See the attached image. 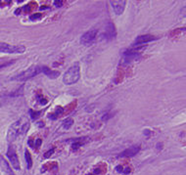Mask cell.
I'll list each match as a JSON object with an SVG mask.
<instances>
[{"label": "cell", "mask_w": 186, "mask_h": 175, "mask_svg": "<svg viewBox=\"0 0 186 175\" xmlns=\"http://www.w3.org/2000/svg\"><path fill=\"white\" fill-rule=\"evenodd\" d=\"M140 151V146L137 145V146H131L129 147L128 149H126L124 152H121L120 154V157H134L135 155H137Z\"/></svg>", "instance_id": "9c48e42d"}, {"label": "cell", "mask_w": 186, "mask_h": 175, "mask_svg": "<svg viewBox=\"0 0 186 175\" xmlns=\"http://www.w3.org/2000/svg\"><path fill=\"white\" fill-rule=\"evenodd\" d=\"M23 121H24V118H21L19 121H15L13 124L9 127L8 133H7V139L9 142H12V141H14L18 136L22 135Z\"/></svg>", "instance_id": "3957f363"}, {"label": "cell", "mask_w": 186, "mask_h": 175, "mask_svg": "<svg viewBox=\"0 0 186 175\" xmlns=\"http://www.w3.org/2000/svg\"><path fill=\"white\" fill-rule=\"evenodd\" d=\"M10 1H0V7H4L7 4H10Z\"/></svg>", "instance_id": "d4e9b609"}, {"label": "cell", "mask_w": 186, "mask_h": 175, "mask_svg": "<svg viewBox=\"0 0 186 175\" xmlns=\"http://www.w3.org/2000/svg\"><path fill=\"white\" fill-rule=\"evenodd\" d=\"M112 8L116 15H121L125 11L126 1H111Z\"/></svg>", "instance_id": "30bf717a"}, {"label": "cell", "mask_w": 186, "mask_h": 175, "mask_svg": "<svg viewBox=\"0 0 186 175\" xmlns=\"http://www.w3.org/2000/svg\"><path fill=\"white\" fill-rule=\"evenodd\" d=\"M79 78H80V68L79 65L77 63L65 72L64 76H63V82L67 85H71L77 83Z\"/></svg>", "instance_id": "6da1fadb"}, {"label": "cell", "mask_w": 186, "mask_h": 175, "mask_svg": "<svg viewBox=\"0 0 186 175\" xmlns=\"http://www.w3.org/2000/svg\"><path fill=\"white\" fill-rule=\"evenodd\" d=\"M12 63H14V62H9V63H5V64H3V65H0V69H3V68H5V67H7V66L11 65Z\"/></svg>", "instance_id": "484cf974"}, {"label": "cell", "mask_w": 186, "mask_h": 175, "mask_svg": "<svg viewBox=\"0 0 186 175\" xmlns=\"http://www.w3.org/2000/svg\"><path fill=\"white\" fill-rule=\"evenodd\" d=\"M64 113H65V109L63 108V107H57V109L55 110V112L53 114H50L48 116V117L51 118V119H56L58 117L62 116Z\"/></svg>", "instance_id": "4fadbf2b"}, {"label": "cell", "mask_w": 186, "mask_h": 175, "mask_svg": "<svg viewBox=\"0 0 186 175\" xmlns=\"http://www.w3.org/2000/svg\"><path fill=\"white\" fill-rule=\"evenodd\" d=\"M63 4H64V1H62V0H59V1H54V5L56 7H62Z\"/></svg>", "instance_id": "603a6c76"}, {"label": "cell", "mask_w": 186, "mask_h": 175, "mask_svg": "<svg viewBox=\"0 0 186 175\" xmlns=\"http://www.w3.org/2000/svg\"><path fill=\"white\" fill-rule=\"evenodd\" d=\"M144 133H145L146 135H149V134L151 133V132H150L149 130H145V132H144Z\"/></svg>", "instance_id": "f1b7e54d"}, {"label": "cell", "mask_w": 186, "mask_h": 175, "mask_svg": "<svg viewBox=\"0 0 186 175\" xmlns=\"http://www.w3.org/2000/svg\"><path fill=\"white\" fill-rule=\"evenodd\" d=\"M40 72H41V68L39 66H32L27 71L21 72L20 74L14 76L11 79L17 80V81H26V80H28L32 78H35L37 74H39Z\"/></svg>", "instance_id": "7a4b0ae2"}, {"label": "cell", "mask_w": 186, "mask_h": 175, "mask_svg": "<svg viewBox=\"0 0 186 175\" xmlns=\"http://www.w3.org/2000/svg\"><path fill=\"white\" fill-rule=\"evenodd\" d=\"M25 157H26V161H27V166H28V169H31L32 166V156L29 152L28 150L25 151Z\"/></svg>", "instance_id": "2e32d148"}, {"label": "cell", "mask_w": 186, "mask_h": 175, "mask_svg": "<svg viewBox=\"0 0 186 175\" xmlns=\"http://www.w3.org/2000/svg\"><path fill=\"white\" fill-rule=\"evenodd\" d=\"M117 36V31L116 27L113 23L109 22L106 27H105V32H104V37L106 40H113L115 39Z\"/></svg>", "instance_id": "52a82bcc"}, {"label": "cell", "mask_w": 186, "mask_h": 175, "mask_svg": "<svg viewBox=\"0 0 186 175\" xmlns=\"http://www.w3.org/2000/svg\"><path fill=\"white\" fill-rule=\"evenodd\" d=\"M38 126H39V127H43V126H44V122H41V121L38 122Z\"/></svg>", "instance_id": "83f0119b"}, {"label": "cell", "mask_w": 186, "mask_h": 175, "mask_svg": "<svg viewBox=\"0 0 186 175\" xmlns=\"http://www.w3.org/2000/svg\"><path fill=\"white\" fill-rule=\"evenodd\" d=\"M41 18H42V14H40V13H36V14H32L29 16V20L31 21H36Z\"/></svg>", "instance_id": "44dd1931"}, {"label": "cell", "mask_w": 186, "mask_h": 175, "mask_svg": "<svg viewBox=\"0 0 186 175\" xmlns=\"http://www.w3.org/2000/svg\"><path fill=\"white\" fill-rule=\"evenodd\" d=\"M56 168H58V164L55 163V161H53V163H48L41 167V172H45L46 170H51V169H56Z\"/></svg>", "instance_id": "9a60e30c"}, {"label": "cell", "mask_w": 186, "mask_h": 175, "mask_svg": "<svg viewBox=\"0 0 186 175\" xmlns=\"http://www.w3.org/2000/svg\"><path fill=\"white\" fill-rule=\"evenodd\" d=\"M54 152H55V149L52 148L51 150H49L48 152H46V153L44 154V157H45V159H48V157H50L53 155Z\"/></svg>", "instance_id": "7402d4cb"}, {"label": "cell", "mask_w": 186, "mask_h": 175, "mask_svg": "<svg viewBox=\"0 0 186 175\" xmlns=\"http://www.w3.org/2000/svg\"><path fill=\"white\" fill-rule=\"evenodd\" d=\"M40 68H41V72H43V74H44L46 76H48V78H51V79L57 78L58 76L60 75V72H59V71L50 70L49 68L46 67V66H42V67H40Z\"/></svg>", "instance_id": "8fae6325"}, {"label": "cell", "mask_w": 186, "mask_h": 175, "mask_svg": "<svg viewBox=\"0 0 186 175\" xmlns=\"http://www.w3.org/2000/svg\"><path fill=\"white\" fill-rule=\"evenodd\" d=\"M7 157L9 159L11 164L13 165V167L16 169V170H20L21 166H20V161H19V159H18V156H17V153L15 151V149L13 146H10L8 148V151H7Z\"/></svg>", "instance_id": "5b68a950"}, {"label": "cell", "mask_w": 186, "mask_h": 175, "mask_svg": "<svg viewBox=\"0 0 186 175\" xmlns=\"http://www.w3.org/2000/svg\"><path fill=\"white\" fill-rule=\"evenodd\" d=\"M74 124V119L73 118H66L64 121H63V127H64L65 129H70L71 126Z\"/></svg>", "instance_id": "e0dca14e"}, {"label": "cell", "mask_w": 186, "mask_h": 175, "mask_svg": "<svg viewBox=\"0 0 186 175\" xmlns=\"http://www.w3.org/2000/svg\"><path fill=\"white\" fill-rule=\"evenodd\" d=\"M0 164H1V167H2V169L4 170V172H5L7 175H15L14 172L12 171L10 165L8 164V163L3 159L2 157H0Z\"/></svg>", "instance_id": "7c38bea8"}, {"label": "cell", "mask_w": 186, "mask_h": 175, "mask_svg": "<svg viewBox=\"0 0 186 175\" xmlns=\"http://www.w3.org/2000/svg\"><path fill=\"white\" fill-rule=\"evenodd\" d=\"M41 143H42V140L41 139H36V141H35V148H39L40 147V145H41Z\"/></svg>", "instance_id": "cb8c5ba5"}, {"label": "cell", "mask_w": 186, "mask_h": 175, "mask_svg": "<svg viewBox=\"0 0 186 175\" xmlns=\"http://www.w3.org/2000/svg\"><path fill=\"white\" fill-rule=\"evenodd\" d=\"M29 114H31V117L32 119H36L40 117L41 114V112L40 111H33V110H31L29 111Z\"/></svg>", "instance_id": "ac0fdd59"}, {"label": "cell", "mask_w": 186, "mask_h": 175, "mask_svg": "<svg viewBox=\"0 0 186 175\" xmlns=\"http://www.w3.org/2000/svg\"><path fill=\"white\" fill-rule=\"evenodd\" d=\"M35 6V3H29V4H28V5H26L25 7H23L22 9H24V11L26 12V13H28V12L32 11V9Z\"/></svg>", "instance_id": "ffe728a7"}, {"label": "cell", "mask_w": 186, "mask_h": 175, "mask_svg": "<svg viewBox=\"0 0 186 175\" xmlns=\"http://www.w3.org/2000/svg\"><path fill=\"white\" fill-rule=\"evenodd\" d=\"M116 171L119 172V173H121V174H129L131 172V168L128 167V166H125L124 165H118L116 167Z\"/></svg>", "instance_id": "5bb4252c"}, {"label": "cell", "mask_w": 186, "mask_h": 175, "mask_svg": "<svg viewBox=\"0 0 186 175\" xmlns=\"http://www.w3.org/2000/svg\"><path fill=\"white\" fill-rule=\"evenodd\" d=\"M82 145H83V143L81 142V141L78 140V139H77V140L74 141L73 145H71V148H73V150H78V149L81 147Z\"/></svg>", "instance_id": "d6986e66"}, {"label": "cell", "mask_w": 186, "mask_h": 175, "mask_svg": "<svg viewBox=\"0 0 186 175\" xmlns=\"http://www.w3.org/2000/svg\"><path fill=\"white\" fill-rule=\"evenodd\" d=\"M22 11V8H19V9H17L16 11H15V14L16 15H20V12Z\"/></svg>", "instance_id": "4316f807"}, {"label": "cell", "mask_w": 186, "mask_h": 175, "mask_svg": "<svg viewBox=\"0 0 186 175\" xmlns=\"http://www.w3.org/2000/svg\"><path fill=\"white\" fill-rule=\"evenodd\" d=\"M26 51V47L24 45H11L5 43V42H0V52L8 53V54H14L19 53L22 54Z\"/></svg>", "instance_id": "277c9868"}, {"label": "cell", "mask_w": 186, "mask_h": 175, "mask_svg": "<svg viewBox=\"0 0 186 175\" xmlns=\"http://www.w3.org/2000/svg\"><path fill=\"white\" fill-rule=\"evenodd\" d=\"M97 29H91V31H88L87 32H85L84 35L80 38V43L82 45H89L91 44L93 41L95 40V38L97 36Z\"/></svg>", "instance_id": "8992f818"}, {"label": "cell", "mask_w": 186, "mask_h": 175, "mask_svg": "<svg viewBox=\"0 0 186 175\" xmlns=\"http://www.w3.org/2000/svg\"><path fill=\"white\" fill-rule=\"evenodd\" d=\"M158 39V37H156L154 35H140L136 37V39L134 40L133 42V46H138L140 44H144L147 43V42H150V41H153Z\"/></svg>", "instance_id": "ba28073f"}]
</instances>
